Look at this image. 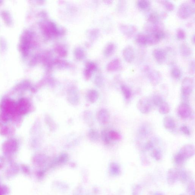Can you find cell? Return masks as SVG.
<instances>
[{"instance_id":"obj_11","label":"cell","mask_w":195,"mask_h":195,"mask_svg":"<svg viewBox=\"0 0 195 195\" xmlns=\"http://www.w3.org/2000/svg\"><path fill=\"white\" fill-rule=\"evenodd\" d=\"M149 79L153 84L156 85L159 83L161 80V75L158 72L156 71L151 72L149 74Z\"/></svg>"},{"instance_id":"obj_7","label":"cell","mask_w":195,"mask_h":195,"mask_svg":"<svg viewBox=\"0 0 195 195\" xmlns=\"http://www.w3.org/2000/svg\"><path fill=\"white\" fill-rule=\"evenodd\" d=\"M121 28L124 34L127 37L132 36L137 31V28L132 25H122Z\"/></svg>"},{"instance_id":"obj_18","label":"cell","mask_w":195,"mask_h":195,"mask_svg":"<svg viewBox=\"0 0 195 195\" xmlns=\"http://www.w3.org/2000/svg\"><path fill=\"white\" fill-rule=\"evenodd\" d=\"M152 101L155 105L159 106L164 102L162 97L159 95H155L154 96Z\"/></svg>"},{"instance_id":"obj_4","label":"cell","mask_w":195,"mask_h":195,"mask_svg":"<svg viewBox=\"0 0 195 195\" xmlns=\"http://www.w3.org/2000/svg\"><path fill=\"white\" fill-rule=\"evenodd\" d=\"M191 109L189 106L185 103L181 104L178 109V113L181 118L186 119L191 115Z\"/></svg>"},{"instance_id":"obj_13","label":"cell","mask_w":195,"mask_h":195,"mask_svg":"<svg viewBox=\"0 0 195 195\" xmlns=\"http://www.w3.org/2000/svg\"><path fill=\"white\" fill-rule=\"evenodd\" d=\"M170 107L166 102H164L159 106V112L162 114H167L170 111Z\"/></svg>"},{"instance_id":"obj_25","label":"cell","mask_w":195,"mask_h":195,"mask_svg":"<svg viewBox=\"0 0 195 195\" xmlns=\"http://www.w3.org/2000/svg\"><path fill=\"white\" fill-rule=\"evenodd\" d=\"M153 146V143L151 142H147L145 145L146 148L148 149L152 148Z\"/></svg>"},{"instance_id":"obj_15","label":"cell","mask_w":195,"mask_h":195,"mask_svg":"<svg viewBox=\"0 0 195 195\" xmlns=\"http://www.w3.org/2000/svg\"><path fill=\"white\" fill-rule=\"evenodd\" d=\"M158 20V15L156 12L151 13L148 16L147 20L154 24L157 23Z\"/></svg>"},{"instance_id":"obj_24","label":"cell","mask_w":195,"mask_h":195,"mask_svg":"<svg viewBox=\"0 0 195 195\" xmlns=\"http://www.w3.org/2000/svg\"><path fill=\"white\" fill-rule=\"evenodd\" d=\"M195 71V63L194 61H192L190 63L189 66V72L190 73L194 74Z\"/></svg>"},{"instance_id":"obj_2","label":"cell","mask_w":195,"mask_h":195,"mask_svg":"<svg viewBox=\"0 0 195 195\" xmlns=\"http://www.w3.org/2000/svg\"><path fill=\"white\" fill-rule=\"evenodd\" d=\"M194 82L193 79L186 77L183 80L181 85V91L183 96L188 98L193 92Z\"/></svg>"},{"instance_id":"obj_10","label":"cell","mask_w":195,"mask_h":195,"mask_svg":"<svg viewBox=\"0 0 195 195\" xmlns=\"http://www.w3.org/2000/svg\"><path fill=\"white\" fill-rule=\"evenodd\" d=\"M180 51L181 55L184 57H188L191 55V48L187 44L183 43L180 47Z\"/></svg>"},{"instance_id":"obj_14","label":"cell","mask_w":195,"mask_h":195,"mask_svg":"<svg viewBox=\"0 0 195 195\" xmlns=\"http://www.w3.org/2000/svg\"><path fill=\"white\" fill-rule=\"evenodd\" d=\"M121 90L125 98L127 99L130 98L132 95V92L130 89L127 86L123 85L121 86Z\"/></svg>"},{"instance_id":"obj_26","label":"cell","mask_w":195,"mask_h":195,"mask_svg":"<svg viewBox=\"0 0 195 195\" xmlns=\"http://www.w3.org/2000/svg\"><path fill=\"white\" fill-rule=\"evenodd\" d=\"M192 39L193 40V43H194V36H193V37Z\"/></svg>"},{"instance_id":"obj_20","label":"cell","mask_w":195,"mask_h":195,"mask_svg":"<svg viewBox=\"0 0 195 195\" xmlns=\"http://www.w3.org/2000/svg\"><path fill=\"white\" fill-rule=\"evenodd\" d=\"M149 129L147 125H143L139 130V133L142 135H147L149 133Z\"/></svg>"},{"instance_id":"obj_23","label":"cell","mask_w":195,"mask_h":195,"mask_svg":"<svg viewBox=\"0 0 195 195\" xmlns=\"http://www.w3.org/2000/svg\"><path fill=\"white\" fill-rule=\"evenodd\" d=\"M111 138L114 139H118L120 138V136L117 133L112 131L110 134Z\"/></svg>"},{"instance_id":"obj_9","label":"cell","mask_w":195,"mask_h":195,"mask_svg":"<svg viewBox=\"0 0 195 195\" xmlns=\"http://www.w3.org/2000/svg\"><path fill=\"white\" fill-rule=\"evenodd\" d=\"M137 43L141 45L149 44V38L148 35L139 34L137 35L136 39Z\"/></svg>"},{"instance_id":"obj_19","label":"cell","mask_w":195,"mask_h":195,"mask_svg":"<svg viewBox=\"0 0 195 195\" xmlns=\"http://www.w3.org/2000/svg\"><path fill=\"white\" fill-rule=\"evenodd\" d=\"M176 36H177L178 39L181 40H183L186 38V33L183 29H179L176 32Z\"/></svg>"},{"instance_id":"obj_1","label":"cell","mask_w":195,"mask_h":195,"mask_svg":"<svg viewBox=\"0 0 195 195\" xmlns=\"http://www.w3.org/2000/svg\"><path fill=\"white\" fill-rule=\"evenodd\" d=\"M194 3L185 2L180 5L177 11L178 16L181 19L189 18L194 13Z\"/></svg>"},{"instance_id":"obj_16","label":"cell","mask_w":195,"mask_h":195,"mask_svg":"<svg viewBox=\"0 0 195 195\" xmlns=\"http://www.w3.org/2000/svg\"><path fill=\"white\" fill-rule=\"evenodd\" d=\"M159 2L168 11H172L174 9V5L170 2L167 1H162Z\"/></svg>"},{"instance_id":"obj_21","label":"cell","mask_w":195,"mask_h":195,"mask_svg":"<svg viewBox=\"0 0 195 195\" xmlns=\"http://www.w3.org/2000/svg\"><path fill=\"white\" fill-rule=\"evenodd\" d=\"M120 65V62L118 59L115 60L112 62L110 65V69L112 70H117Z\"/></svg>"},{"instance_id":"obj_8","label":"cell","mask_w":195,"mask_h":195,"mask_svg":"<svg viewBox=\"0 0 195 195\" xmlns=\"http://www.w3.org/2000/svg\"><path fill=\"white\" fill-rule=\"evenodd\" d=\"M164 127L168 130H173L176 127V123L174 119L170 116L166 117L164 120Z\"/></svg>"},{"instance_id":"obj_12","label":"cell","mask_w":195,"mask_h":195,"mask_svg":"<svg viewBox=\"0 0 195 195\" xmlns=\"http://www.w3.org/2000/svg\"><path fill=\"white\" fill-rule=\"evenodd\" d=\"M137 4L140 9L146 10L148 9L151 6L150 2L147 0H140L137 1Z\"/></svg>"},{"instance_id":"obj_17","label":"cell","mask_w":195,"mask_h":195,"mask_svg":"<svg viewBox=\"0 0 195 195\" xmlns=\"http://www.w3.org/2000/svg\"><path fill=\"white\" fill-rule=\"evenodd\" d=\"M171 74L174 78L179 79L180 78L181 73L180 70L179 68L174 67L171 70Z\"/></svg>"},{"instance_id":"obj_3","label":"cell","mask_w":195,"mask_h":195,"mask_svg":"<svg viewBox=\"0 0 195 195\" xmlns=\"http://www.w3.org/2000/svg\"><path fill=\"white\" fill-rule=\"evenodd\" d=\"M139 110L143 114H148L152 109L151 101L147 97H143L139 100L137 104Z\"/></svg>"},{"instance_id":"obj_6","label":"cell","mask_w":195,"mask_h":195,"mask_svg":"<svg viewBox=\"0 0 195 195\" xmlns=\"http://www.w3.org/2000/svg\"><path fill=\"white\" fill-rule=\"evenodd\" d=\"M152 55L156 61L159 63L164 61L167 57L165 51L161 48L155 49L152 52Z\"/></svg>"},{"instance_id":"obj_22","label":"cell","mask_w":195,"mask_h":195,"mask_svg":"<svg viewBox=\"0 0 195 195\" xmlns=\"http://www.w3.org/2000/svg\"><path fill=\"white\" fill-rule=\"evenodd\" d=\"M180 130L181 132L186 135H189L190 134V132L187 126L183 125L181 127Z\"/></svg>"},{"instance_id":"obj_5","label":"cell","mask_w":195,"mask_h":195,"mask_svg":"<svg viewBox=\"0 0 195 195\" xmlns=\"http://www.w3.org/2000/svg\"><path fill=\"white\" fill-rule=\"evenodd\" d=\"M123 55L125 61L130 63L134 61V52L133 48L131 46H127L124 49Z\"/></svg>"}]
</instances>
